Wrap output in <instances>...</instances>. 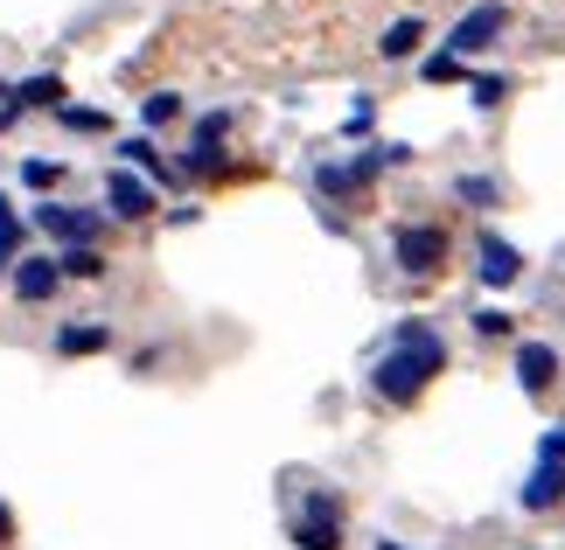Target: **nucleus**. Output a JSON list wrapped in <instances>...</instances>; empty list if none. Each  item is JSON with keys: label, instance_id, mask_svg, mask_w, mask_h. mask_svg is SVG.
I'll return each mask as SVG.
<instances>
[{"label": "nucleus", "instance_id": "1", "mask_svg": "<svg viewBox=\"0 0 565 550\" xmlns=\"http://www.w3.org/2000/svg\"><path fill=\"white\" fill-rule=\"evenodd\" d=\"M447 369V348H440V335H433L426 321H405L398 327V342H391V356L371 369V384H377V398H391V405H412L419 390L433 384Z\"/></svg>", "mask_w": 565, "mask_h": 550}, {"label": "nucleus", "instance_id": "2", "mask_svg": "<svg viewBox=\"0 0 565 550\" xmlns=\"http://www.w3.org/2000/svg\"><path fill=\"white\" fill-rule=\"evenodd\" d=\"M510 29V8H503V0H482V8H468L461 21H454V29H447V56H475V50H489V42L495 35H503Z\"/></svg>", "mask_w": 565, "mask_h": 550}, {"label": "nucleus", "instance_id": "3", "mask_svg": "<svg viewBox=\"0 0 565 550\" xmlns=\"http://www.w3.org/2000/svg\"><path fill=\"white\" fill-rule=\"evenodd\" d=\"M440 266H447V237L433 230V224H405V230H398V272L433 279Z\"/></svg>", "mask_w": 565, "mask_h": 550}, {"label": "nucleus", "instance_id": "4", "mask_svg": "<svg viewBox=\"0 0 565 550\" xmlns=\"http://www.w3.org/2000/svg\"><path fill=\"white\" fill-rule=\"evenodd\" d=\"M294 543L300 550H342V509L335 495H308V509L294 522Z\"/></svg>", "mask_w": 565, "mask_h": 550}, {"label": "nucleus", "instance_id": "5", "mask_svg": "<svg viewBox=\"0 0 565 550\" xmlns=\"http://www.w3.org/2000/svg\"><path fill=\"white\" fill-rule=\"evenodd\" d=\"M475 272H482V285H495V293H503V285L524 279V251H516L510 237L482 230V237H475Z\"/></svg>", "mask_w": 565, "mask_h": 550}, {"label": "nucleus", "instance_id": "6", "mask_svg": "<svg viewBox=\"0 0 565 550\" xmlns=\"http://www.w3.org/2000/svg\"><path fill=\"white\" fill-rule=\"evenodd\" d=\"M105 203H113V216L140 224V216H154V209H161V195H154V182H147V174L119 168V174H105Z\"/></svg>", "mask_w": 565, "mask_h": 550}, {"label": "nucleus", "instance_id": "7", "mask_svg": "<svg viewBox=\"0 0 565 550\" xmlns=\"http://www.w3.org/2000/svg\"><path fill=\"white\" fill-rule=\"evenodd\" d=\"M516 384H524L531 398H545L558 384V348L552 342H516Z\"/></svg>", "mask_w": 565, "mask_h": 550}, {"label": "nucleus", "instance_id": "8", "mask_svg": "<svg viewBox=\"0 0 565 550\" xmlns=\"http://www.w3.org/2000/svg\"><path fill=\"white\" fill-rule=\"evenodd\" d=\"M224 133H231V119L210 112L203 126H195V147L182 153V168H189V174H224Z\"/></svg>", "mask_w": 565, "mask_h": 550}, {"label": "nucleus", "instance_id": "9", "mask_svg": "<svg viewBox=\"0 0 565 550\" xmlns=\"http://www.w3.org/2000/svg\"><path fill=\"white\" fill-rule=\"evenodd\" d=\"M516 502L537 516V509H558L565 502V460H537V467L524 474V488H516Z\"/></svg>", "mask_w": 565, "mask_h": 550}, {"label": "nucleus", "instance_id": "10", "mask_svg": "<svg viewBox=\"0 0 565 550\" xmlns=\"http://www.w3.org/2000/svg\"><path fill=\"white\" fill-rule=\"evenodd\" d=\"M35 224L56 230V237H71V245H92V237H98V216L92 209H71V203H42Z\"/></svg>", "mask_w": 565, "mask_h": 550}, {"label": "nucleus", "instance_id": "11", "mask_svg": "<svg viewBox=\"0 0 565 550\" xmlns=\"http://www.w3.org/2000/svg\"><path fill=\"white\" fill-rule=\"evenodd\" d=\"M63 285V272H56V258H21V272H14V300H29V306H42Z\"/></svg>", "mask_w": 565, "mask_h": 550}, {"label": "nucleus", "instance_id": "12", "mask_svg": "<svg viewBox=\"0 0 565 550\" xmlns=\"http://www.w3.org/2000/svg\"><path fill=\"white\" fill-rule=\"evenodd\" d=\"M56 272L63 279H105V251L98 245H71V251L56 258Z\"/></svg>", "mask_w": 565, "mask_h": 550}, {"label": "nucleus", "instance_id": "13", "mask_svg": "<svg viewBox=\"0 0 565 550\" xmlns=\"http://www.w3.org/2000/svg\"><path fill=\"white\" fill-rule=\"evenodd\" d=\"M419 42H426V29H419V14H412V21H391V29H384V42H377V50H384L391 63H398V56H412V50H419Z\"/></svg>", "mask_w": 565, "mask_h": 550}, {"label": "nucleus", "instance_id": "14", "mask_svg": "<svg viewBox=\"0 0 565 550\" xmlns=\"http://www.w3.org/2000/svg\"><path fill=\"white\" fill-rule=\"evenodd\" d=\"M56 98H63L56 77H21L14 91H8V105H21V112H29V105H56Z\"/></svg>", "mask_w": 565, "mask_h": 550}, {"label": "nucleus", "instance_id": "15", "mask_svg": "<svg viewBox=\"0 0 565 550\" xmlns=\"http://www.w3.org/2000/svg\"><path fill=\"white\" fill-rule=\"evenodd\" d=\"M105 342H113L105 327H56V348H63V356H98Z\"/></svg>", "mask_w": 565, "mask_h": 550}, {"label": "nucleus", "instance_id": "16", "mask_svg": "<svg viewBox=\"0 0 565 550\" xmlns=\"http://www.w3.org/2000/svg\"><path fill=\"white\" fill-rule=\"evenodd\" d=\"M119 153H126V161H134V168L147 174V182H175V174H168V168H161V147H154V140H126Z\"/></svg>", "mask_w": 565, "mask_h": 550}, {"label": "nucleus", "instance_id": "17", "mask_svg": "<svg viewBox=\"0 0 565 550\" xmlns=\"http://www.w3.org/2000/svg\"><path fill=\"white\" fill-rule=\"evenodd\" d=\"M468 98L482 105V112H495V105L510 98V84H503V77H475V84H468Z\"/></svg>", "mask_w": 565, "mask_h": 550}, {"label": "nucleus", "instance_id": "18", "mask_svg": "<svg viewBox=\"0 0 565 550\" xmlns=\"http://www.w3.org/2000/svg\"><path fill=\"white\" fill-rule=\"evenodd\" d=\"M56 119L71 126V133H98V126H105V112H92V105H84V112H77V105H56Z\"/></svg>", "mask_w": 565, "mask_h": 550}, {"label": "nucleus", "instance_id": "19", "mask_svg": "<svg viewBox=\"0 0 565 550\" xmlns=\"http://www.w3.org/2000/svg\"><path fill=\"white\" fill-rule=\"evenodd\" d=\"M175 112H182V98H175V91H154V98H147V126H168Z\"/></svg>", "mask_w": 565, "mask_h": 550}, {"label": "nucleus", "instance_id": "20", "mask_svg": "<svg viewBox=\"0 0 565 550\" xmlns=\"http://www.w3.org/2000/svg\"><path fill=\"white\" fill-rule=\"evenodd\" d=\"M454 77H461V56H426V84H454Z\"/></svg>", "mask_w": 565, "mask_h": 550}, {"label": "nucleus", "instance_id": "21", "mask_svg": "<svg viewBox=\"0 0 565 550\" xmlns=\"http://www.w3.org/2000/svg\"><path fill=\"white\" fill-rule=\"evenodd\" d=\"M8 258H14V203L0 195V266H8Z\"/></svg>", "mask_w": 565, "mask_h": 550}, {"label": "nucleus", "instance_id": "22", "mask_svg": "<svg viewBox=\"0 0 565 550\" xmlns=\"http://www.w3.org/2000/svg\"><path fill=\"white\" fill-rule=\"evenodd\" d=\"M371 119H377V105H371V98H356V105H350V119H342V126H350V133H371Z\"/></svg>", "mask_w": 565, "mask_h": 550}, {"label": "nucleus", "instance_id": "23", "mask_svg": "<svg viewBox=\"0 0 565 550\" xmlns=\"http://www.w3.org/2000/svg\"><path fill=\"white\" fill-rule=\"evenodd\" d=\"M461 203H495V182H482V174H468V182H461Z\"/></svg>", "mask_w": 565, "mask_h": 550}, {"label": "nucleus", "instance_id": "24", "mask_svg": "<svg viewBox=\"0 0 565 550\" xmlns=\"http://www.w3.org/2000/svg\"><path fill=\"white\" fill-rule=\"evenodd\" d=\"M537 460H565V425H552L545 439H537Z\"/></svg>", "mask_w": 565, "mask_h": 550}, {"label": "nucleus", "instance_id": "25", "mask_svg": "<svg viewBox=\"0 0 565 550\" xmlns=\"http://www.w3.org/2000/svg\"><path fill=\"white\" fill-rule=\"evenodd\" d=\"M21 182H29V188H50L56 168H50V161H29V168H21Z\"/></svg>", "mask_w": 565, "mask_h": 550}, {"label": "nucleus", "instance_id": "26", "mask_svg": "<svg viewBox=\"0 0 565 550\" xmlns=\"http://www.w3.org/2000/svg\"><path fill=\"white\" fill-rule=\"evenodd\" d=\"M475 327H482V335H510V314H495V306H482V314H475Z\"/></svg>", "mask_w": 565, "mask_h": 550}, {"label": "nucleus", "instance_id": "27", "mask_svg": "<svg viewBox=\"0 0 565 550\" xmlns=\"http://www.w3.org/2000/svg\"><path fill=\"white\" fill-rule=\"evenodd\" d=\"M14 530V516H8V502H0V537H8Z\"/></svg>", "mask_w": 565, "mask_h": 550}, {"label": "nucleus", "instance_id": "28", "mask_svg": "<svg viewBox=\"0 0 565 550\" xmlns=\"http://www.w3.org/2000/svg\"><path fill=\"white\" fill-rule=\"evenodd\" d=\"M0 126H8V112H0Z\"/></svg>", "mask_w": 565, "mask_h": 550}]
</instances>
